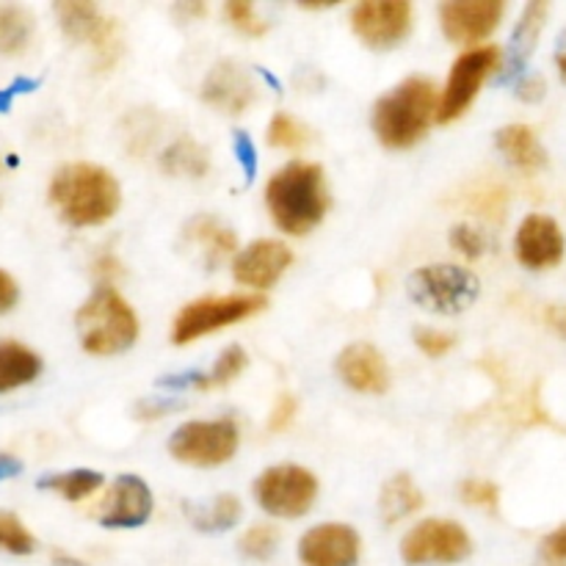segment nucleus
<instances>
[{"instance_id":"f257e3e1","label":"nucleus","mask_w":566,"mask_h":566,"mask_svg":"<svg viewBox=\"0 0 566 566\" xmlns=\"http://www.w3.org/2000/svg\"><path fill=\"white\" fill-rule=\"evenodd\" d=\"M265 205L282 232L307 235L329 210V188H326L324 169L318 164H307V160H293V164L282 166L265 186Z\"/></svg>"},{"instance_id":"f03ea898","label":"nucleus","mask_w":566,"mask_h":566,"mask_svg":"<svg viewBox=\"0 0 566 566\" xmlns=\"http://www.w3.org/2000/svg\"><path fill=\"white\" fill-rule=\"evenodd\" d=\"M50 202L70 227H99L119 210L114 171L97 164H66L50 180Z\"/></svg>"},{"instance_id":"7ed1b4c3","label":"nucleus","mask_w":566,"mask_h":566,"mask_svg":"<svg viewBox=\"0 0 566 566\" xmlns=\"http://www.w3.org/2000/svg\"><path fill=\"white\" fill-rule=\"evenodd\" d=\"M437 86L423 75L407 77L374 105V130L390 149H409L437 119Z\"/></svg>"},{"instance_id":"20e7f679","label":"nucleus","mask_w":566,"mask_h":566,"mask_svg":"<svg viewBox=\"0 0 566 566\" xmlns=\"http://www.w3.org/2000/svg\"><path fill=\"white\" fill-rule=\"evenodd\" d=\"M83 352L92 357H114L127 352L138 337V318L130 304L111 285H99L75 315Z\"/></svg>"},{"instance_id":"39448f33","label":"nucleus","mask_w":566,"mask_h":566,"mask_svg":"<svg viewBox=\"0 0 566 566\" xmlns=\"http://www.w3.org/2000/svg\"><path fill=\"white\" fill-rule=\"evenodd\" d=\"M407 287L415 304L440 315L464 313L481 296L479 276L453 263L423 265L409 276Z\"/></svg>"},{"instance_id":"423d86ee","label":"nucleus","mask_w":566,"mask_h":566,"mask_svg":"<svg viewBox=\"0 0 566 566\" xmlns=\"http://www.w3.org/2000/svg\"><path fill=\"white\" fill-rule=\"evenodd\" d=\"M265 298L258 293H230V296H205L197 302L186 304L177 313L175 324H171V343L175 346H188V343L199 340V337L210 335L216 329L247 321L252 315L263 313Z\"/></svg>"},{"instance_id":"0eeeda50","label":"nucleus","mask_w":566,"mask_h":566,"mask_svg":"<svg viewBox=\"0 0 566 566\" xmlns=\"http://www.w3.org/2000/svg\"><path fill=\"white\" fill-rule=\"evenodd\" d=\"M238 446H241V431L232 418L191 420L171 434L169 453L177 462L191 468H221L235 457Z\"/></svg>"},{"instance_id":"6e6552de","label":"nucleus","mask_w":566,"mask_h":566,"mask_svg":"<svg viewBox=\"0 0 566 566\" xmlns=\"http://www.w3.org/2000/svg\"><path fill=\"white\" fill-rule=\"evenodd\" d=\"M318 479L298 464H276L254 481V501L271 517L296 520L313 509Z\"/></svg>"},{"instance_id":"1a4fd4ad","label":"nucleus","mask_w":566,"mask_h":566,"mask_svg":"<svg viewBox=\"0 0 566 566\" xmlns=\"http://www.w3.org/2000/svg\"><path fill=\"white\" fill-rule=\"evenodd\" d=\"M501 61L503 50L497 44H481V48H470L468 53L459 55L451 66L440 105H437V122L448 125V122L459 119L473 105L475 94L481 92L486 77L501 70Z\"/></svg>"},{"instance_id":"9d476101","label":"nucleus","mask_w":566,"mask_h":566,"mask_svg":"<svg viewBox=\"0 0 566 566\" xmlns=\"http://www.w3.org/2000/svg\"><path fill=\"white\" fill-rule=\"evenodd\" d=\"M59 25L72 42L92 44L99 70H111L122 55L119 25L88 0H61L53 6Z\"/></svg>"},{"instance_id":"9b49d317","label":"nucleus","mask_w":566,"mask_h":566,"mask_svg":"<svg viewBox=\"0 0 566 566\" xmlns=\"http://www.w3.org/2000/svg\"><path fill=\"white\" fill-rule=\"evenodd\" d=\"M470 534L453 520H423L401 542L403 562L412 566L459 564L470 556Z\"/></svg>"},{"instance_id":"f8f14e48","label":"nucleus","mask_w":566,"mask_h":566,"mask_svg":"<svg viewBox=\"0 0 566 566\" xmlns=\"http://www.w3.org/2000/svg\"><path fill=\"white\" fill-rule=\"evenodd\" d=\"M415 9L409 0H363L352 9V28L368 48L390 50L412 33Z\"/></svg>"},{"instance_id":"ddd939ff","label":"nucleus","mask_w":566,"mask_h":566,"mask_svg":"<svg viewBox=\"0 0 566 566\" xmlns=\"http://www.w3.org/2000/svg\"><path fill=\"white\" fill-rule=\"evenodd\" d=\"M153 517V492L138 475H119L94 506V520L105 528H138Z\"/></svg>"},{"instance_id":"4468645a","label":"nucleus","mask_w":566,"mask_h":566,"mask_svg":"<svg viewBox=\"0 0 566 566\" xmlns=\"http://www.w3.org/2000/svg\"><path fill=\"white\" fill-rule=\"evenodd\" d=\"M503 0H448L440 6V25L457 44H479L501 25Z\"/></svg>"},{"instance_id":"2eb2a0df","label":"nucleus","mask_w":566,"mask_h":566,"mask_svg":"<svg viewBox=\"0 0 566 566\" xmlns=\"http://www.w3.org/2000/svg\"><path fill=\"white\" fill-rule=\"evenodd\" d=\"M293 263V252L282 241L274 238H263V241L249 243L243 252L235 254L232 260V276L241 285L252 287V291H269L282 280Z\"/></svg>"},{"instance_id":"dca6fc26","label":"nucleus","mask_w":566,"mask_h":566,"mask_svg":"<svg viewBox=\"0 0 566 566\" xmlns=\"http://www.w3.org/2000/svg\"><path fill=\"white\" fill-rule=\"evenodd\" d=\"M298 558L304 566H357V531L343 523L315 525L298 539Z\"/></svg>"},{"instance_id":"f3484780","label":"nucleus","mask_w":566,"mask_h":566,"mask_svg":"<svg viewBox=\"0 0 566 566\" xmlns=\"http://www.w3.org/2000/svg\"><path fill=\"white\" fill-rule=\"evenodd\" d=\"M517 260L531 271H545L562 263L564 258V232L553 216L531 213L520 224L514 238Z\"/></svg>"},{"instance_id":"a211bd4d","label":"nucleus","mask_w":566,"mask_h":566,"mask_svg":"<svg viewBox=\"0 0 566 566\" xmlns=\"http://www.w3.org/2000/svg\"><path fill=\"white\" fill-rule=\"evenodd\" d=\"M202 99L221 114L238 116L258 99V83L238 61H219L205 77Z\"/></svg>"},{"instance_id":"6ab92c4d","label":"nucleus","mask_w":566,"mask_h":566,"mask_svg":"<svg viewBox=\"0 0 566 566\" xmlns=\"http://www.w3.org/2000/svg\"><path fill=\"white\" fill-rule=\"evenodd\" d=\"M337 376L352 390L365 396H381L390 390V365L385 354L370 343H352L337 357Z\"/></svg>"},{"instance_id":"aec40b11","label":"nucleus","mask_w":566,"mask_h":566,"mask_svg":"<svg viewBox=\"0 0 566 566\" xmlns=\"http://www.w3.org/2000/svg\"><path fill=\"white\" fill-rule=\"evenodd\" d=\"M186 241L199 249L208 269H219V263H224L238 249L235 232L221 224L219 219H213V216H197V219L188 221Z\"/></svg>"},{"instance_id":"412c9836","label":"nucleus","mask_w":566,"mask_h":566,"mask_svg":"<svg viewBox=\"0 0 566 566\" xmlns=\"http://www.w3.org/2000/svg\"><path fill=\"white\" fill-rule=\"evenodd\" d=\"M497 149L506 155L509 164L523 171H536L547 164V153L542 147L539 136L528 125H506L495 136Z\"/></svg>"},{"instance_id":"4be33fe9","label":"nucleus","mask_w":566,"mask_h":566,"mask_svg":"<svg viewBox=\"0 0 566 566\" xmlns=\"http://www.w3.org/2000/svg\"><path fill=\"white\" fill-rule=\"evenodd\" d=\"M547 11H551V6H547L545 0H534V3L525 6L523 17H520L517 28H514L512 33V44H509L506 77L517 75V72H523V66L528 64L531 53H534L536 42H539V33H542V25H545Z\"/></svg>"},{"instance_id":"5701e85b","label":"nucleus","mask_w":566,"mask_h":566,"mask_svg":"<svg viewBox=\"0 0 566 566\" xmlns=\"http://www.w3.org/2000/svg\"><path fill=\"white\" fill-rule=\"evenodd\" d=\"M39 374H42V359L33 348L17 340H0V392L31 385Z\"/></svg>"},{"instance_id":"b1692460","label":"nucleus","mask_w":566,"mask_h":566,"mask_svg":"<svg viewBox=\"0 0 566 566\" xmlns=\"http://www.w3.org/2000/svg\"><path fill=\"white\" fill-rule=\"evenodd\" d=\"M249 357L241 346H227L221 357L216 359L213 368L208 374H188L186 379H164V387H197V390H213V387H224L235 381L238 376L247 370Z\"/></svg>"},{"instance_id":"393cba45","label":"nucleus","mask_w":566,"mask_h":566,"mask_svg":"<svg viewBox=\"0 0 566 566\" xmlns=\"http://www.w3.org/2000/svg\"><path fill=\"white\" fill-rule=\"evenodd\" d=\"M420 509H423V495H420V490L415 486V481L409 479L407 473L392 475V479L381 486L379 512L387 525L401 523V520L412 517Z\"/></svg>"},{"instance_id":"a878e982","label":"nucleus","mask_w":566,"mask_h":566,"mask_svg":"<svg viewBox=\"0 0 566 566\" xmlns=\"http://www.w3.org/2000/svg\"><path fill=\"white\" fill-rule=\"evenodd\" d=\"M186 514L193 523V528H199L202 534H221V531H230L232 525H238V520H241V501L235 495H219L205 503L186 506Z\"/></svg>"},{"instance_id":"bb28decb","label":"nucleus","mask_w":566,"mask_h":566,"mask_svg":"<svg viewBox=\"0 0 566 566\" xmlns=\"http://www.w3.org/2000/svg\"><path fill=\"white\" fill-rule=\"evenodd\" d=\"M160 169L171 177H205L210 169L208 149L193 142V138H177L160 155Z\"/></svg>"},{"instance_id":"cd10ccee","label":"nucleus","mask_w":566,"mask_h":566,"mask_svg":"<svg viewBox=\"0 0 566 566\" xmlns=\"http://www.w3.org/2000/svg\"><path fill=\"white\" fill-rule=\"evenodd\" d=\"M33 14L22 6H0V55H20L31 44Z\"/></svg>"},{"instance_id":"c85d7f7f","label":"nucleus","mask_w":566,"mask_h":566,"mask_svg":"<svg viewBox=\"0 0 566 566\" xmlns=\"http://www.w3.org/2000/svg\"><path fill=\"white\" fill-rule=\"evenodd\" d=\"M42 490L55 492L64 501H83V497L94 495V492L103 486V475L94 473V470H70V473H59V475H48L42 479Z\"/></svg>"},{"instance_id":"c756f323","label":"nucleus","mask_w":566,"mask_h":566,"mask_svg":"<svg viewBox=\"0 0 566 566\" xmlns=\"http://www.w3.org/2000/svg\"><path fill=\"white\" fill-rule=\"evenodd\" d=\"M33 547H36V539L22 525V520L11 512H0V551L11 556H31Z\"/></svg>"},{"instance_id":"7c9ffc66","label":"nucleus","mask_w":566,"mask_h":566,"mask_svg":"<svg viewBox=\"0 0 566 566\" xmlns=\"http://www.w3.org/2000/svg\"><path fill=\"white\" fill-rule=\"evenodd\" d=\"M307 142H310L307 127H304L302 122L296 119V116L280 111V114L271 119V125H269V144H271V147L302 149Z\"/></svg>"},{"instance_id":"2f4dec72","label":"nucleus","mask_w":566,"mask_h":566,"mask_svg":"<svg viewBox=\"0 0 566 566\" xmlns=\"http://www.w3.org/2000/svg\"><path fill=\"white\" fill-rule=\"evenodd\" d=\"M276 545H280V531L274 525H252L241 536L243 556L252 558V562H269L274 556Z\"/></svg>"},{"instance_id":"473e14b6","label":"nucleus","mask_w":566,"mask_h":566,"mask_svg":"<svg viewBox=\"0 0 566 566\" xmlns=\"http://www.w3.org/2000/svg\"><path fill=\"white\" fill-rule=\"evenodd\" d=\"M224 14L230 20V25L235 31L247 33V36H263L269 31V22L258 14L254 3H249V0H230L224 6Z\"/></svg>"},{"instance_id":"72a5a7b5","label":"nucleus","mask_w":566,"mask_h":566,"mask_svg":"<svg viewBox=\"0 0 566 566\" xmlns=\"http://www.w3.org/2000/svg\"><path fill=\"white\" fill-rule=\"evenodd\" d=\"M459 495H462V501L468 503V506L490 509V512H495L497 501H501V492H497V486L492 484V481H481V479L464 481V484L459 486Z\"/></svg>"},{"instance_id":"f704fd0d","label":"nucleus","mask_w":566,"mask_h":566,"mask_svg":"<svg viewBox=\"0 0 566 566\" xmlns=\"http://www.w3.org/2000/svg\"><path fill=\"white\" fill-rule=\"evenodd\" d=\"M451 247L468 260H479L486 252V238L473 224H457L451 230Z\"/></svg>"},{"instance_id":"c9c22d12","label":"nucleus","mask_w":566,"mask_h":566,"mask_svg":"<svg viewBox=\"0 0 566 566\" xmlns=\"http://www.w3.org/2000/svg\"><path fill=\"white\" fill-rule=\"evenodd\" d=\"M415 343H418V348L426 357H446V354L457 346V337L448 335V332L418 329L415 332Z\"/></svg>"},{"instance_id":"e433bc0d","label":"nucleus","mask_w":566,"mask_h":566,"mask_svg":"<svg viewBox=\"0 0 566 566\" xmlns=\"http://www.w3.org/2000/svg\"><path fill=\"white\" fill-rule=\"evenodd\" d=\"M542 566H566V525L545 536L539 551Z\"/></svg>"},{"instance_id":"4c0bfd02","label":"nucleus","mask_w":566,"mask_h":566,"mask_svg":"<svg viewBox=\"0 0 566 566\" xmlns=\"http://www.w3.org/2000/svg\"><path fill=\"white\" fill-rule=\"evenodd\" d=\"M296 398L291 396V392H282L280 398H276V403H274V409H271V415H269V429L271 431H282V429H287V426H291V420H293V415H296Z\"/></svg>"},{"instance_id":"58836bf2","label":"nucleus","mask_w":566,"mask_h":566,"mask_svg":"<svg viewBox=\"0 0 566 566\" xmlns=\"http://www.w3.org/2000/svg\"><path fill=\"white\" fill-rule=\"evenodd\" d=\"M235 153L243 164V171H247V180H252L254 169H258V155H254V144L249 142L247 133H235Z\"/></svg>"},{"instance_id":"ea45409f","label":"nucleus","mask_w":566,"mask_h":566,"mask_svg":"<svg viewBox=\"0 0 566 566\" xmlns=\"http://www.w3.org/2000/svg\"><path fill=\"white\" fill-rule=\"evenodd\" d=\"M17 298H20V287H17V282L0 269V315L9 313L17 304Z\"/></svg>"},{"instance_id":"a19ab883","label":"nucleus","mask_w":566,"mask_h":566,"mask_svg":"<svg viewBox=\"0 0 566 566\" xmlns=\"http://www.w3.org/2000/svg\"><path fill=\"white\" fill-rule=\"evenodd\" d=\"M517 97L525 99V103H536V99L545 97V81H542V75H531L525 81H520Z\"/></svg>"},{"instance_id":"79ce46f5","label":"nucleus","mask_w":566,"mask_h":566,"mask_svg":"<svg viewBox=\"0 0 566 566\" xmlns=\"http://www.w3.org/2000/svg\"><path fill=\"white\" fill-rule=\"evenodd\" d=\"M547 324L566 337V307H547Z\"/></svg>"},{"instance_id":"37998d69","label":"nucleus","mask_w":566,"mask_h":566,"mask_svg":"<svg viewBox=\"0 0 566 566\" xmlns=\"http://www.w3.org/2000/svg\"><path fill=\"white\" fill-rule=\"evenodd\" d=\"M22 470V464L17 462L14 457H9V453H0V481L6 479H14L17 473Z\"/></svg>"},{"instance_id":"c03bdc74","label":"nucleus","mask_w":566,"mask_h":566,"mask_svg":"<svg viewBox=\"0 0 566 566\" xmlns=\"http://www.w3.org/2000/svg\"><path fill=\"white\" fill-rule=\"evenodd\" d=\"M556 66H558V72H562V77H564V83H566V28H564L562 39H558V48H556Z\"/></svg>"},{"instance_id":"a18cd8bd","label":"nucleus","mask_w":566,"mask_h":566,"mask_svg":"<svg viewBox=\"0 0 566 566\" xmlns=\"http://www.w3.org/2000/svg\"><path fill=\"white\" fill-rule=\"evenodd\" d=\"M177 11H186L188 17H202L208 9H205V3H193V6L186 3V6H177Z\"/></svg>"},{"instance_id":"49530a36","label":"nucleus","mask_w":566,"mask_h":566,"mask_svg":"<svg viewBox=\"0 0 566 566\" xmlns=\"http://www.w3.org/2000/svg\"><path fill=\"white\" fill-rule=\"evenodd\" d=\"M0 171H3V164H0Z\"/></svg>"}]
</instances>
